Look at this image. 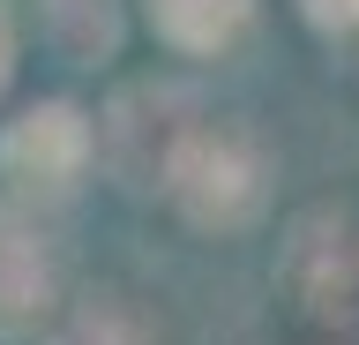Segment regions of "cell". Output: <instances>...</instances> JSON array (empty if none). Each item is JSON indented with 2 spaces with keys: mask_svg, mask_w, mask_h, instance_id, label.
Listing matches in <instances>:
<instances>
[{
  "mask_svg": "<svg viewBox=\"0 0 359 345\" xmlns=\"http://www.w3.org/2000/svg\"><path fill=\"white\" fill-rule=\"evenodd\" d=\"M269 181H277L269 143L255 136L240 113H195L187 128H180L172 158H165L157 195H165L195 233H217V240H224V233L262 226Z\"/></svg>",
  "mask_w": 359,
  "mask_h": 345,
  "instance_id": "cell-1",
  "label": "cell"
},
{
  "mask_svg": "<svg viewBox=\"0 0 359 345\" xmlns=\"http://www.w3.org/2000/svg\"><path fill=\"white\" fill-rule=\"evenodd\" d=\"M277 300L322 345H359V210L307 203L277 233Z\"/></svg>",
  "mask_w": 359,
  "mask_h": 345,
  "instance_id": "cell-2",
  "label": "cell"
},
{
  "mask_svg": "<svg viewBox=\"0 0 359 345\" xmlns=\"http://www.w3.org/2000/svg\"><path fill=\"white\" fill-rule=\"evenodd\" d=\"M195 91L187 83H128L112 91V105L90 120V158H105V173L128 195H157L165 181V158H172L180 128L195 120Z\"/></svg>",
  "mask_w": 359,
  "mask_h": 345,
  "instance_id": "cell-3",
  "label": "cell"
},
{
  "mask_svg": "<svg viewBox=\"0 0 359 345\" xmlns=\"http://www.w3.org/2000/svg\"><path fill=\"white\" fill-rule=\"evenodd\" d=\"M0 173L15 195H67L90 173V113L67 98H38L8 120L0 136Z\"/></svg>",
  "mask_w": 359,
  "mask_h": 345,
  "instance_id": "cell-4",
  "label": "cell"
},
{
  "mask_svg": "<svg viewBox=\"0 0 359 345\" xmlns=\"http://www.w3.org/2000/svg\"><path fill=\"white\" fill-rule=\"evenodd\" d=\"M67 300V263L38 233V218L0 203V338H38L45 315Z\"/></svg>",
  "mask_w": 359,
  "mask_h": 345,
  "instance_id": "cell-5",
  "label": "cell"
},
{
  "mask_svg": "<svg viewBox=\"0 0 359 345\" xmlns=\"http://www.w3.org/2000/svg\"><path fill=\"white\" fill-rule=\"evenodd\" d=\"M38 345H157V330H150V315L135 308V293L97 285V293L60 300V308L45 315Z\"/></svg>",
  "mask_w": 359,
  "mask_h": 345,
  "instance_id": "cell-6",
  "label": "cell"
},
{
  "mask_svg": "<svg viewBox=\"0 0 359 345\" xmlns=\"http://www.w3.org/2000/svg\"><path fill=\"white\" fill-rule=\"evenodd\" d=\"M38 38L67 68H105L128 38V15L120 0H38Z\"/></svg>",
  "mask_w": 359,
  "mask_h": 345,
  "instance_id": "cell-7",
  "label": "cell"
},
{
  "mask_svg": "<svg viewBox=\"0 0 359 345\" xmlns=\"http://www.w3.org/2000/svg\"><path fill=\"white\" fill-rule=\"evenodd\" d=\"M142 15H150L157 46L187 53V60H210L255 23V0H142Z\"/></svg>",
  "mask_w": 359,
  "mask_h": 345,
  "instance_id": "cell-8",
  "label": "cell"
},
{
  "mask_svg": "<svg viewBox=\"0 0 359 345\" xmlns=\"http://www.w3.org/2000/svg\"><path fill=\"white\" fill-rule=\"evenodd\" d=\"M299 8V23L322 30V38H344V30H359V0H292Z\"/></svg>",
  "mask_w": 359,
  "mask_h": 345,
  "instance_id": "cell-9",
  "label": "cell"
},
{
  "mask_svg": "<svg viewBox=\"0 0 359 345\" xmlns=\"http://www.w3.org/2000/svg\"><path fill=\"white\" fill-rule=\"evenodd\" d=\"M8 83H15V38H8V23H0V98H8Z\"/></svg>",
  "mask_w": 359,
  "mask_h": 345,
  "instance_id": "cell-10",
  "label": "cell"
}]
</instances>
